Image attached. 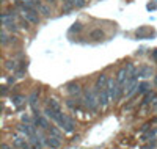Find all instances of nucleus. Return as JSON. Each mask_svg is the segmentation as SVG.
I'll return each instance as SVG.
<instances>
[{"instance_id": "obj_13", "label": "nucleus", "mask_w": 157, "mask_h": 149, "mask_svg": "<svg viewBox=\"0 0 157 149\" xmlns=\"http://www.w3.org/2000/svg\"><path fill=\"white\" fill-rule=\"evenodd\" d=\"M38 99H39V91H33V93L30 94V96H29V104L33 107V105H36Z\"/></svg>"}, {"instance_id": "obj_14", "label": "nucleus", "mask_w": 157, "mask_h": 149, "mask_svg": "<svg viewBox=\"0 0 157 149\" xmlns=\"http://www.w3.org/2000/svg\"><path fill=\"white\" fill-rule=\"evenodd\" d=\"M16 67H17V63L14 60H8L5 63V69L6 71H16Z\"/></svg>"}, {"instance_id": "obj_8", "label": "nucleus", "mask_w": 157, "mask_h": 149, "mask_svg": "<svg viewBox=\"0 0 157 149\" xmlns=\"http://www.w3.org/2000/svg\"><path fill=\"white\" fill-rule=\"evenodd\" d=\"M44 144L46 146H49L50 149H57V147H60V144H61V140L58 138V137H49L46 138V141H44Z\"/></svg>"}, {"instance_id": "obj_23", "label": "nucleus", "mask_w": 157, "mask_h": 149, "mask_svg": "<svg viewBox=\"0 0 157 149\" xmlns=\"http://www.w3.org/2000/svg\"><path fill=\"white\" fill-rule=\"evenodd\" d=\"M50 2H54V0H50Z\"/></svg>"}, {"instance_id": "obj_18", "label": "nucleus", "mask_w": 157, "mask_h": 149, "mask_svg": "<svg viewBox=\"0 0 157 149\" xmlns=\"http://www.w3.org/2000/svg\"><path fill=\"white\" fill-rule=\"evenodd\" d=\"M151 58H152L154 61H157V49H154V50L151 52Z\"/></svg>"}, {"instance_id": "obj_11", "label": "nucleus", "mask_w": 157, "mask_h": 149, "mask_svg": "<svg viewBox=\"0 0 157 149\" xmlns=\"http://www.w3.org/2000/svg\"><path fill=\"white\" fill-rule=\"evenodd\" d=\"M47 101H49V102H47V107L54 108V110H57V112H61V105H60V102H58L57 99L50 97V99H47Z\"/></svg>"}, {"instance_id": "obj_21", "label": "nucleus", "mask_w": 157, "mask_h": 149, "mask_svg": "<svg viewBox=\"0 0 157 149\" xmlns=\"http://www.w3.org/2000/svg\"><path fill=\"white\" fill-rule=\"evenodd\" d=\"M155 85H157V77H155Z\"/></svg>"}, {"instance_id": "obj_19", "label": "nucleus", "mask_w": 157, "mask_h": 149, "mask_svg": "<svg viewBox=\"0 0 157 149\" xmlns=\"http://www.w3.org/2000/svg\"><path fill=\"white\" fill-rule=\"evenodd\" d=\"M6 93H8V86H3V90H2V96H6Z\"/></svg>"}, {"instance_id": "obj_6", "label": "nucleus", "mask_w": 157, "mask_h": 149, "mask_svg": "<svg viewBox=\"0 0 157 149\" xmlns=\"http://www.w3.org/2000/svg\"><path fill=\"white\" fill-rule=\"evenodd\" d=\"M38 10H29V11H24V17L25 19H27L30 24H38L39 21H41V19H39V14H38Z\"/></svg>"}, {"instance_id": "obj_1", "label": "nucleus", "mask_w": 157, "mask_h": 149, "mask_svg": "<svg viewBox=\"0 0 157 149\" xmlns=\"http://www.w3.org/2000/svg\"><path fill=\"white\" fill-rule=\"evenodd\" d=\"M82 99H83L85 107L88 108L90 112L96 113V112L99 110V102H98V96H96L94 90H93V91H91V90H85V91L82 93Z\"/></svg>"}, {"instance_id": "obj_12", "label": "nucleus", "mask_w": 157, "mask_h": 149, "mask_svg": "<svg viewBox=\"0 0 157 149\" xmlns=\"http://www.w3.org/2000/svg\"><path fill=\"white\" fill-rule=\"evenodd\" d=\"M148 91H149V83H148V82L138 83V90H137L138 94H145V93H148Z\"/></svg>"}, {"instance_id": "obj_10", "label": "nucleus", "mask_w": 157, "mask_h": 149, "mask_svg": "<svg viewBox=\"0 0 157 149\" xmlns=\"http://www.w3.org/2000/svg\"><path fill=\"white\" fill-rule=\"evenodd\" d=\"M0 38H2V44H3V46H6V44H10V43L14 41V38H13V36H8V33H6L5 29L2 30V35H0Z\"/></svg>"}, {"instance_id": "obj_4", "label": "nucleus", "mask_w": 157, "mask_h": 149, "mask_svg": "<svg viewBox=\"0 0 157 149\" xmlns=\"http://www.w3.org/2000/svg\"><path fill=\"white\" fill-rule=\"evenodd\" d=\"M33 126H36L38 129H41V130H47V129L50 127V124H49V118H47V116H43V115L35 116V119H33Z\"/></svg>"}, {"instance_id": "obj_9", "label": "nucleus", "mask_w": 157, "mask_h": 149, "mask_svg": "<svg viewBox=\"0 0 157 149\" xmlns=\"http://www.w3.org/2000/svg\"><path fill=\"white\" fill-rule=\"evenodd\" d=\"M138 74H140V77H143V78L149 77V75L152 74V69H151V66H146V64L140 66V67H138Z\"/></svg>"}, {"instance_id": "obj_3", "label": "nucleus", "mask_w": 157, "mask_h": 149, "mask_svg": "<svg viewBox=\"0 0 157 149\" xmlns=\"http://www.w3.org/2000/svg\"><path fill=\"white\" fill-rule=\"evenodd\" d=\"M94 93H96V96H98V102H99V105H101V107H107V105H109V102L112 101L107 88H104V90H98V91H94Z\"/></svg>"}, {"instance_id": "obj_5", "label": "nucleus", "mask_w": 157, "mask_h": 149, "mask_svg": "<svg viewBox=\"0 0 157 149\" xmlns=\"http://www.w3.org/2000/svg\"><path fill=\"white\" fill-rule=\"evenodd\" d=\"M107 85H109V77L105 74H99L96 77V82H94V91L107 88Z\"/></svg>"}, {"instance_id": "obj_16", "label": "nucleus", "mask_w": 157, "mask_h": 149, "mask_svg": "<svg viewBox=\"0 0 157 149\" xmlns=\"http://www.w3.org/2000/svg\"><path fill=\"white\" fill-rule=\"evenodd\" d=\"M24 102H25V97L24 96H13V104H14L16 107H21Z\"/></svg>"}, {"instance_id": "obj_15", "label": "nucleus", "mask_w": 157, "mask_h": 149, "mask_svg": "<svg viewBox=\"0 0 157 149\" xmlns=\"http://www.w3.org/2000/svg\"><path fill=\"white\" fill-rule=\"evenodd\" d=\"M90 38H94V39H102L104 38V32L101 30V29H96V30H93L90 33Z\"/></svg>"}, {"instance_id": "obj_20", "label": "nucleus", "mask_w": 157, "mask_h": 149, "mask_svg": "<svg viewBox=\"0 0 157 149\" xmlns=\"http://www.w3.org/2000/svg\"><path fill=\"white\" fill-rule=\"evenodd\" d=\"M141 149H154V146H151V144H148V146H143Z\"/></svg>"}, {"instance_id": "obj_17", "label": "nucleus", "mask_w": 157, "mask_h": 149, "mask_svg": "<svg viewBox=\"0 0 157 149\" xmlns=\"http://www.w3.org/2000/svg\"><path fill=\"white\" fill-rule=\"evenodd\" d=\"M47 132H49V135H50V137H61V133L58 132V129L57 127H54V126H50L49 129H47Z\"/></svg>"}, {"instance_id": "obj_7", "label": "nucleus", "mask_w": 157, "mask_h": 149, "mask_svg": "<svg viewBox=\"0 0 157 149\" xmlns=\"http://www.w3.org/2000/svg\"><path fill=\"white\" fill-rule=\"evenodd\" d=\"M66 93L71 94V96L74 97V96H80V94H82V90H80V86H78V83L71 82V83L66 85Z\"/></svg>"}, {"instance_id": "obj_2", "label": "nucleus", "mask_w": 157, "mask_h": 149, "mask_svg": "<svg viewBox=\"0 0 157 149\" xmlns=\"http://www.w3.org/2000/svg\"><path fill=\"white\" fill-rule=\"evenodd\" d=\"M55 123L58 124V127H61L66 132H72L74 127H75V121L72 118H69L68 115H64V113H60V116H58V119L55 121Z\"/></svg>"}, {"instance_id": "obj_22", "label": "nucleus", "mask_w": 157, "mask_h": 149, "mask_svg": "<svg viewBox=\"0 0 157 149\" xmlns=\"http://www.w3.org/2000/svg\"><path fill=\"white\" fill-rule=\"evenodd\" d=\"M63 2H68V0H63Z\"/></svg>"}]
</instances>
